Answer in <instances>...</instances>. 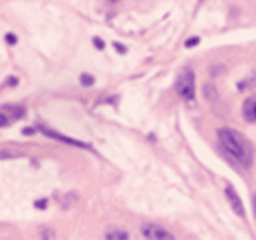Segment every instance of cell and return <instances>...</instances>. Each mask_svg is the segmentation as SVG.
<instances>
[{"mask_svg": "<svg viewBox=\"0 0 256 240\" xmlns=\"http://www.w3.org/2000/svg\"><path fill=\"white\" fill-rule=\"evenodd\" d=\"M218 138H220L221 148L228 152L232 160H235L238 165L246 166V168L251 166L252 158H254V149L240 132L234 130V128H220Z\"/></svg>", "mask_w": 256, "mask_h": 240, "instance_id": "cell-1", "label": "cell"}, {"mask_svg": "<svg viewBox=\"0 0 256 240\" xmlns=\"http://www.w3.org/2000/svg\"><path fill=\"white\" fill-rule=\"evenodd\" d=\"M176 92L184 100H192L195 96V76L190 68H184L179 74L178 81H176Z\"/></svg>", "mask_w": 256, "mask_h": 240, "instance_id": "cell-2", "label": "cell"}, {"mask_svg": "<svg viewBox=\"0 0 256 240\" xmlns=\"http://www.w3.org/2000/svg\"><path fill=\"white\" fill-rule=\"evenodd\" d=\"M140 232H142V235L146 236V238H150V240H172V238H174V235H172V233H168L164 226L153 224V222H150V224H144L142 228H140Z\"/></svg>", "mask_w": 256, "mask_h": 240, "instance_id": "cell-3", "label": "cell"}, {"mask_svg": "<svg viewBox=\"0 0 256 240\" xmlns=\"http://www.w3.org/2000/svg\"><path fill=\"white\" fill-rule=\"evenodd\" d=\"M224 194H226L228 204H230V207L234 208L235 214H237L238 218H246V210H244V205H242L240 196H238L237 191H235L230 184H226V188H224Z\"/></svg>", "mask_w": 256, "mask_h": 240, "instance_id": "cell-4", "label": "cell"}, {"mask_svg": "<svg viewBox=\"0 0 256 240\" xmlns=\"http://www.w3.org/2000/svg\"><path fill=\"white\" fill-rule=\"evenodd\" d=\"M242 116L248 123H256V95L249 96L242 106Z\"/></svg>", "mask_w": 256, "mask_h": 240, "instance_id": "cell-5", "label": "cell"}, {"mask_svg": "<svg viewBox=\"0 0 256 240\" xmlns=\"http://www.w3.org/2000/svg\"><path fill=\"white\" fill-rule=\"evenodd\" d=\"M2 112L6 114V116L9 118V120H22L23 116H25V109H23L22 106H4L2 107Z\"/></svg>", "mask_w": 256, "mask_h": 240, "instance_id": "cell-6", "label": "cell"}, {"mask_svg": "<svg viewBox=\"0 0 256 240\" xmlns=\"http://www.w3.org/2000/svg\"><path fill=\"white\" fill-rule=\"evenodd\" d=\"M106 236H107L109 240H126L130 235H128L126 232H123V230H114V232L107 233Z\"/></svg>", "mask_w": 256, "mask_h": 240, "instance_id": "cell-7", "label": "cell"}, {"mask_svg": "<svg viewBox=\"0 0 256 240\" xmlns=\"http://www.w3.org/2000/svg\"><path fill=\"white\" fill-rule=\"evenodd\" d=\"M46 135H50V137H54V138H62V140L68 142V144H74V146H78V148H90V146L82 144V142H78V140H72V138H67V137H62V135L54 134V132H46Z\"/></svg>", "mask_w": 256, "mask_h": 240, "instance_id": "cell-8", "label": "cell"}, {"mask_svg": "<svg viewBox=\"0 0 256 240\" xmlns=\"http://www.w3.org/2000/svg\"><path fill=\"white\" fill-rule=\"evenodd\" d=\"M204 95H206L209 100H216L218 98L216 88H214L212 84H206V86H204Z\"/></svg>", "mask_w": 256, "mask_h": 240, "instance_id": "cell-9", "label": "cell"}, {"mask_svg": "<svg viewBox=\"0 0 256 240\" xmlns=\"http://www.w3.org/2000/svg\"><path fill=\"white\" fill-rule=\"evenodd\" d=\"M93 82H95V78L90 74H82L81 76V84L82 86H93Z\"/></svg>", "mask_w": 256, "mask_h": 240, "instance_id": "cell-10", "label": "cell"}, {"mask_svg": "<svg viewBox=\"0 0 256 240\" xmlns=\"http://www.w3.org/2000/svg\"><path fill=\"white\" fill-rule=\"evenodd\" d=\"M198 42H200V39L198 37H192V39H188L184 42V46L186 48H193V46H198Z\"/></svg>", "mask_w": 256, "mask_h": 240, "instance_id": "cell-11", "label": "cell"}, {"mask_svg": "<svg viewBox=\"0 0 256 240\" xmlns=\"http://www.w3.org/2000/svg\"><path fill=\"white\" fill-rule=\"evenodd\" d=\"M6 42H8V44H11V46H12V44H16V42H18V39H16V36H14V34H8V36H6Z\"/></svg>", "mask_w": 256, "mask_h": 240, "instance_id": "cell-12", "label": "cell"}, {"mask_svg": "<svg viewBox=\"0 0 256 240\" xmlns=\"http://www.w3.org/2000/svg\"><path fill=\"white\" fill-rule=\"evenodd\" d=\"M93 44H95V48H98V50H104V46H106V44H104V40L98 39V37H95V39H93Z\"/></svg>", "mask_w": 256, "mask_h": 240, "instance_id": "cell-13", "label": "cell"}, {"mask_svg": "<svg viewBox=\"0 0 256 240\" xmlns=\"http://www.w3.org/2000/svg\"><path fill=\"white\" fill-rule=\"evenodd\" d=\"M114 48L118 50V53H121V54H124L126 53V48L123 46V44H120V42H114Z\"/></svg>", "mask_w": 256, "mask_h": 240, "instance_id": "cell-14", "label": "cell"}, {"mask_svg": "<svg viewBox=\"0 0 256 240\" xmlns=\"http://www.w3.org/2000/svg\"><path fill=\"white\" fill-rule=\"evenodd\" d=\"M36 207L37 208H46L48 207V202L46 200H37L36 202Z\"/></svg>", "mask_w": 256, "mask_h": 240, "instance_id": "cell-15", "label": "cell"}, {"mask_svg": "<svg viewBox=\"0 0 256 240\" xmlns=\"http://www.w3.org/2000/svg\"><path fill=\"white\" fill-rule=\"evenodd\" d=\"M6 84H9V86H16V84H18V79H16V78H11L8 82H6Z\"/></svg>", "mask_w": 256, "mask_h": 240, "instance_id": "cell-16", "label": "cell"}, {"mask_svg": "<svg viewBox=\"0 0 256 240\" xmlns=\"http://www.w3.org/2000/svg\"><path fill=\"white\" fill-rule=\"evenodd\" d=\"M23 134H25V135H34V130H32V128H23Z\"/></svg>", "mask_w": 256, "mask_h": 240, "instance_id": "cell-17", "label": "cell"}, {"mask_svg": "<svg viewBox=\"0 0 256 240\" xmlns=\"http://www.w3.org/2000/svg\"><path fill=\"white\" fill-rule=\"evenodd\" d=\"M252 210H254V216H256V193L252 194Z\"/></svg>", "mask_w": 256, "mask_h": 240, "instance_id": "cell-18", "label": "cell"}, {"mask_svg": "<svg viewBox=\"0 0 256 240\" xmlns=\"http://www.w3.org/2000/svg\"><path fill=\"white\" fill-rule=\"evenodd\" d=\"M110 4H116V2H120V0H109Z\"/></svg>", "mask_w": 256, "mask_h": 240, "instance_id": "cell-19", "label": "cell"}]
</instances>
